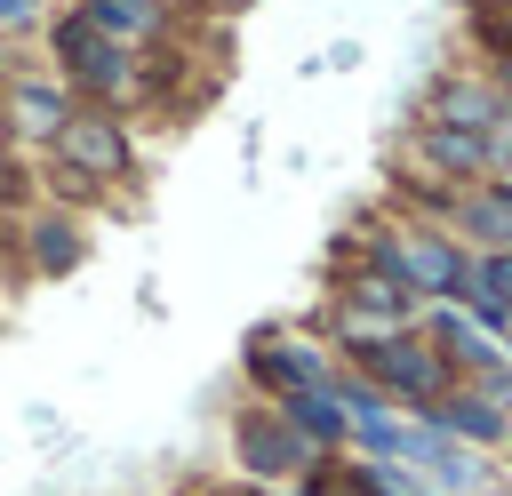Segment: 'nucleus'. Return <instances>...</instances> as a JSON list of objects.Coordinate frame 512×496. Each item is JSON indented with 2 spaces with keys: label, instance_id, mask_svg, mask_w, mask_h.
Wrapping results in <instances>:
<instances>
[{
  "label": "nucleus",
  "instance_id": "nucleus-1",
  "mask_svg": "<svg viewBox=\"0 0 512 496\" xmlns=\"http://www.w3.org/2000/svg\"><path fill=\"white\" fill-rule=\"evenodd\" d=\"M376 272L408 296H464V256L440 240V232H384L376 240Z\"/></svg>",
  "mask_w": 512,
  "mask_h": 496
},
{
  "label": "nucleus",
  "instance_id": "nucleus-2",
  "mask_svg": "<svg viewBox=\"0 0 512 496\" xmlns=\"http://www.w3.org/2000/svg\"><path fill=\"white\" fill-rule=\"evenodd\" d=\"M48 40H56L64 72H72L88 96H128V88H136V64H128V48H120L112 32H96V24H88V8H64Z\"/></svg>",
  "mask_w": 512,
  "mask_h": 496
},
{
  "label": "nucleus",
  "instance_id": "nucleus-3",
  "mask_svg": "<svg viewBox=\"0 0 512 496\" xmlns=\"http://www.w3.org/2000/svg\"><path fill=\"white\" fill-rule=\"evenodd\" d=\"M360 368L376 376V392H392V400H416V408H432V400L448 392V368H440V352H432V344H416V336H384V344H368V352H360Z\"/></svg>",
  "mask_w": 512,
  "mask_h": 496
},
{
  "label": "nucleus",
  "instance_id": "nucleus-4",
  "mask_svg": "<svg viewBox=\"0 0 512 496\" xmlns=\"http://www.w3.org/2000/svg\"><path fill=\"white\" fill-rule=\"evenodd\" d=\"M56 160H64L72 184H88V176H128V136H120L112 112H72V120L56 128Z\"/></svg>",
  "mask_w": 512,
  "mask_h": 496
},
{
  "label": "nucleus",
  "instance_id": "nucleus-5",
  "mask_svg": "<svg viewBox=\"0 0 512 496\" xmlns=\"http://www.w3.org/2000/svg\"><path fill=\"white\" fill-rule=\"evenodd\" d=\"M256 376H264L280 400H296V392H320V384H328V360H320L312 344H296V336H264V344H256Z\"/></svg>",
  "mask_w": 512,
  "mask_h": 496
},
{
  "label": "nucleus",
  "instance_id": "nucleus-6",
  "mask_svg": "<svg viewBox=\"0 0 512 496\" xmlns=\"http://www.w3.org/2000/svg\"><path fill=\"white\" fill-rule=\"evenodd\" d=\"M280 424L304 440V448H328V440H344L352 424H344V392L336 384H320V392H296V400H280Z\"/></svg>",
  "mask_w": 512,
  "mask_h": 496
},
{
  "label": "nucleus",
  "instance_id": "nucleus-7",
  "mask_svg": "<svg viewBox=\"0 0 512 496\" xmlns=\"http://www.w3.org/2000/svg\"><path fill=\"white\" fill-rule=\"evenodd\" d=\"M432 120H440V128H464V136H488V128L504 120V96L480 88V80H448V88L432 96Z\"/></svg>",
  "mask_w": 512,
  "mask_h": 496
},
{
  "label": "nucleus",
  "instance_id": "nucleus-8",
  "mask_svg": "<svg viewBox=\"0 0 512 496\" xmlns=\"http://www.w3.org/2000/svg\"><path fill=\"white\" fill-rule=\"evenodd\" d=\"M304 456H312V448H304L280 416H248V424H240V464H248V472H296Z\"/></svg>",
  "mask_w": 512,
  "mask_h": 496
},
{
  "label": "nucleus",
  "instance_id": "nucleus-9",
  "mask_svg": "<svg viewBox=\"0 0 512 496\" xmlns=\"http://www.w3.org/2000/svg\"><path fill=\"white\" fill-rule=\"evenodd\" d=\"M432 424H440V432H456V440H480V448L512 440V424H504L480 392H440V400H432Z\"/></svg>",
  "mask_w": 512,
  "mask_h": 496
},
{
  "label": "nucleus",
  "instance_id": "nucleus-10",
  "mask_svg": "<svg viewBox=\"0 0 512 496\" xmlns=\"http://www.w3.org/2000/svg\"><path fill=\"white\" fill-rule=\"evenodd\" d=\"M432 336L464 360V376H488V368H504V352H496V336L472 320V312H432Z\"/></svg>",
  "mask_w": 512,
  "mask_h": 496
},
{
  "label": "nucleus",
  "instance_id": "nucleus-11",
  "mask_svg": "<svg viewBox=\"0 0 512 496\" xmlns=\"http://www.w3.org/2000/svg\"><path fill=\"white\" fill-rule=\"evenodd\" d=\"M8 120H16V136H48V144H56V128L72 120V104H64V88H48V80H24V88L8 96Z\"/></svg>",
  "mask_w": 512,
  "mask_h": 496
},
{
  "label": "nucleus",
  "instance_id": "nucleus-12",
  "mask_svg": "<svg viewBox=\"0 0 512 496\" xmlns=\"http://www.w3.org/2000/svg\"><path fill=\"white\" fill-rule=\"evenodd\" d=\"M424 160H440V168H456V176H472V168H488L496 160V144L488 136H464V128H440V120H424Z\"/></svg>",
  "mask_w": 512,
  "mask_h": 496
},
{
  "label": "nucleus",
  "instance_id": "nucleus-13",
  "mask_svg": "<svg viewBox=\"0 0 512 496\" xmlns=\"http://www.w3.org/2000/svg\"><path fill=\"white\" fill-rule=\"evenodd\" d=\"M88 8V24L96 32H112L120 48L128 40H144V32H160V0H80Z\"/></svg>",
  "mask_w": 512,
  "mask_h": 496
},
{
  "label": "nucleus",
  "instance_id": "nucleus-14",
  "mask_svg": "<svg viewBox=\"0 0 512 496\" xmlns=\"http://www.w3.org/2000/svg\"><path fill=\"white\" fill-rule=\"evenodd\" d=\"M456 216H464V232H480V240L512 248V184H488V192H472Z\"/></svg>",
  "mask_w": 512,
  "mask_h": 496
},
{
  "label": "nucleus",
  "instance_id": "nucleus-15",
  "mask_svg": "<svg viewBox=\"0 0 512 496\" xmlns=\"http://www.w3.org/2000/svg\"><path fill=\"white\" fill-rule=\"evenodd\" d=\"M32 264L40 272H72L80 264V232L64 216H32Z\"/></svg>",
  "mask_w": 512,
  "mask_h": 496
},
{
  "label": "nucleus",
  "instance_id": "nucleus-16",
  "mask_svg": "<svg viewBox=\"0 0 512 496\" xmlns=\"http://www.w3.org/2000/svg\"><path fill=\"white\" fill-rule=\"evenodd\" d=\"M40 16V0H0V32H16V24H32Z\"/></svg>",
  "mask_w": 512,
  "mask_h": 496
}]
</instances>
